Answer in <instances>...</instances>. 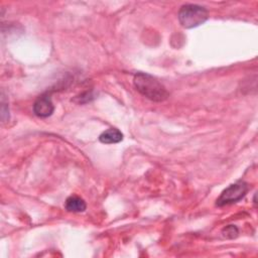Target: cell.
Masks as SVG:
<instances>
[{
  "instance_id": "3957f363",
  "label": "cell",
  "mask_w": 258,
  "mask_h": 258,
  "mask_svg": "<svg viewBox=\"0 0 258 258\" xmlns=\"http://www.w3.org/2000/svg\"><path fill=\"white\" fill-rule=\"evenodd\" d=\"M248 189V184L245 181L239 180L223 190L221 196L218 198L216 205L219 207H223L226 205L237 203L245 197Z\"/></svg>"
},
{
  "instance_id": "7a4b0ae2",
  "label": "cell",
  "mask_w": 258,
  "mask_h": 258,
  "mask_svg": "<svg viewBox=\"0 0 258 258\" xmlns=\"http://www.w3.org/2000/svg\"><path fill=\"white\" fill-rule=\"evenodd\" d=\"M178 21L184 28H192L203 24L209 17L205 7L197 4L182 5L178 11Z\"/></svg>"
},
{
  "instance_id": "8992f818",
  "label": "cell",
  "mask_w": 258,
  "mask_h": 258,
  "mask_svg": "<svg viewBox=\"0 0 258 258\" xmlns=\"http://www.w3.org/2000/svg\"><path fill=\"white\" fill-rule=\"evenodd\" d=\"M64 207L68 212L81 213L86 210L87 205L82 198H80L78 196H71L67 199Z\"/></svg>"
},
{
  "instance_id": "6da1fadb",
  "label": "cell",
  "mask_w": 258,
  "mask_h": 258,
  "mask_svg": "<svg viewBox=\"0 0 258 258\" xmlns=\"http://www.w3.org/2000/svg\"><path fill=\"white\" fill-rule=\"evenodd\" d=\"M133 84L141 95L151 101L162 102L168 97V92L164 86L157 79L148 74L137 73L134 76Z\"/></svg>"
},
{
  "instance_id": "52a82bcc",
  "label": "cell",
  "mask_w": 258,
  "mask_h": 258,
  "mask_svg": "<svg viewBox=\"0 0 258 258\" xmlns=\"http://www.w3.org/2000/svg\"><path fill=\"white\" fill-rule=\"evenodd\" d=\"M223 233H224V236H226L228 238H235L238 234V229L235 226L230 225L224 229Z\"/></svg>"
},
{
  "instance_id": "5b68a950",
  "label": "cell",
  "mask_w": 258,
  "mask_h": 258,
  "mask_svg": "<svg viewBox=\"0 0 258 258\" xmlns=\"http://www.w3.org/2000/svg\"><path fill=\"white\" fill-rule=\"evenodd\" d=\"M122 139H123L122 132L116 128H109L108 130L101 133V135L99 136V140L105 144L118 143L122 141Z\"/></svg>"
},
{
  "instance_id": "277c9868",
  "label": "cell",
  "mask_w": 258,
  "mask_h": 258,
  "mask_svg": "<svg viewBox=\"0 0 258 258\" xmlns=\"http://www.w3.org/2000/svg\"><path fill=\"white\" fill-rule=\"evenodd\" d=\"M54 111L51 98L48 94L40 95L33 104V113L40 118L49 117Z\"/></svg>"
}]
</instances>
